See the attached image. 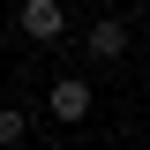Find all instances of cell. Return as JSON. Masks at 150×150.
I'll return each mask as SVG.
<instances>
[{"label": "cell", "instance_id": "1", "mask_svg": "<svg viewBox=\"0 0 150 150\" xmlns=\"http://www.w3.org/2000/svg\"><path fill=\"white\" fill-rule=\"evenodd\" d=\"M15 30L30 38V45H60V38H68V8H60V0H15Z\"/></svg>", "mask_w": 150, "mask_h": 150}, {"label": "cell", "instance_id": "2", "mask_svg": "<svg viewBox=\"0 0 150 150\" xmlns=\"http://www.w3.org/2000/svg\"><path fill=\"white\" fill-rule=\"evenodd\" d=\"M90 105H98V90L83 83V75H60L53 90H45V112H53L60 128H83V120H90Z\"/></svg>", "mask_w": 150, "mask_h": 150}, {"label": "cell", "instance_id": "3", "mask_svg": "<svg viewBox=\"0 0 150 150\" xmlns=\"http://www.w3.org/2000/svg\"><path fill=\"white\" fill-rule=\"evenodd\" d=\"M128 38H135V23H128V15H98L90 30H83V53H90L98 68H112V60L128 53Z\"/></svg>", "mask_w": 150, "mask_h": 150}, {"label": "cell", "instance_id": "4", "mask_svg": "<svg viewBox=\"0 0 150 150\" xmlns=\"http://www.w3.org/2000/svg\"><path fill=\"white\" fill-rule=\"evenodd\" d=\"M30 143V112L23 105H0V150H23Z\"/></svg>", "mask_w": 150, "mask_h": 150}]
</instances>
